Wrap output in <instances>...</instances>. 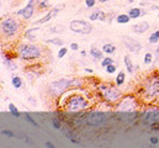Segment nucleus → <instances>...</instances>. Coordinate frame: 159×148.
<instances>
[{
    "label": "nucleus",
    "mask_w": 159,
    "mask_h": 148,
    "mask_svg": "<svg viewBox=\"0 0 159 148\" xmlns=\"http://www.w3.org/2000/svg\"><path fill=\"white\" fill-rule=\"evenodd\" d=\"M106 115L104 112H100V111H91L85 116V124L89 127H101L102 125L106 124Z\"/></svg>",
    "instance_id": "7ed1b4c3"
},
{
    "label": "nucleus",
    "mask_w": 159,
    "mask_h": 148,
    "mask_svg": "<svg viewBox=\"0 0 159 148\" xmlns=\"http://www.w3.org/2000/svg\"><path fill=\"white\" fill-rule=\"evenodd\" d=\"M1 31L5 36H14L19 31V24L11 17L5 19L1 22Z\"/></svg>",
    "instance_id": "423d86ee"
},
{
    "label": "nucleus",
    "mask_w": 159,
    "mask_h": 148,
    "mask_svg": "<svg viewBox=\"0 0 159 148\" xmlns=\"http://www.w3.org/2000/svg\"><path fill=\"white\" fill-rule=\"evenodd\" d=\"M9 111L15 116V117H20V112H19V110H17V108L15 106L14 104H9Z\"/></svg>",
    "instance_id": "5701e85b"
},
{
    "label": "nucleus",
    "mask_w": 159,
    "mask_h": 148,
    "mask_svg": "<svg viewBox=\"0 0 159 148\" xmlns=\"http://www.w3.org/2000/svg\"><path fill=\"white\" fill-rule=\"evenodd\" d=\"M67 52H68V50H67L65 47H62V48L59 50V52H58V58H63L67 54Z\"/></svg>",
    "instance_id": "c85d7f7f"
},
{
    "label": "nucleus",
    "mask_w": 159,
    "mask_h": 148,
    "mask_svg": "<svg viewBox=\"0 0 159 148\" xmlns=\"http://www.w3.org/2000/svg\"><path fill=\"white\" fill-rule=\"evenodd\" d=\"M115 51H116V47L112 43H106V45H104V47H102V52L106 54H112Z\"/></svg>",
    "instance_id": "dca6fc26"
},
{
    "label": "nucleus",
    "mask_w": 159,
    "mask_h": 148,
    "mask_svg": "<svg viewBox=\"0 0 159 148\" xmlns=\"http://www.w3.org/2000/svg\"><path fill=\"white\" fill-rule=\"evenodd\" d=\"M130 20H131V16H130V15H125V14L119 15V16H117V19H116L117 22L121 24V25L128 24V22H130Z\"/></svg>",
    "instance_id": "f3484780"
},
{
    "label": "nucleus",
    "mask_w": 159,
    "mask_h": 148,
    "mask_svg": "<svg viewBox=\"0 0 159 148\" xmlns=\"http://www.w3.org/2000/svg\"><path fill=\"white\" fill-rule=\"evenodd\" d=\"M37 1L40 3L38 5H40V6H41V8H42V6L44 8V6H46V5H47V0H37Z\"/></svg>",
    "instance_id": "72a5a7b5"
},
{
    "label": "nucleus",
    "mask_w": 159,
    "mask_h": 148,
    "mask_svg": "<svg viewBox=\"0 0 159 148\" xmlns=\"http://www.w3.org/2000/svg\"><path fill=\"white\" fill-rule=\"evenodd\" d=\"M47 43H52V45H54V46H59V47H63V41L60 40V38H58V37H56V38H52V40H47L46 41Z\"/></svg>",
    "instance_id": "4be33fe9"
},
{
    "label": "nucleus",
    "mask_w": 159,
    "mask_h": 148,
    "mask_svg": "<svg viewBox=\"0 0 159 148\" xmlns=\"http://www.w3.org/2000/svg\"><path fill=\"white\" fill-rule=\"evenodd\" d=\"M112 63H114V59H112L111 57H106V58H102V59H101V66L104 67V68H106L107 66L112 64Z\"/></svg>",
    "instance_id": "b1692460"
},
{
    "label": "nucleus",
    "mask_w": 159,
    "mask_h": 148,
    "mask_svg": "<svg viewBox=\"0 0 159 148\" xmlns=\"http://www.w3.org/2000/svg\"><path fill=\"white\" fill-rule=\"evenodd\" d=\"M153 61V56L151 53H146L144 54V64H151Z\"/></svg>",
    "instance_id": "cd10ccee"
},
{
    "label": "nucleus",
    "mask_w": 159,
    "mask_h": 148,
    "mask_svg": "<svg viewBox=\"0 0 159 148\" xmlns=\"http://www.w3.org/2000/svg\"><path fill=\"white\" fill-rule=\"evenodd\" d=\"M117 110L121 111V112H133V111L136 110V101H135V99L131 98V96L125 98L120 103L119 106H117Z\"/></svg>",
    "instance_id": "1a4fd4ad"
},
{
    "label": "nucleus",
    "mask_w": 159,
    "mask_h": 148,
    "mask_svg": "<svg viewBox=\"0 0 159 148\" xmlns=\"http://www.w3.org/2000/svg\"><path fill=\"white\" fill-rule=\"evenodd\" d=\"M125 66L128 73H133V63L131 61L130 56H125Z\"/></svg>",
    "instance_id": "6ab92c4d"
},
{
    "label": "nucleus",
    "mask_w": 159,
    "mask_h": 148,
    "mask_svg": "<svg viewBox=\"0 0 159 148\" xmlns=\"http://www.w3.org/2000/svg\"><path fill=\"white\" fill-rule=\"evenodd\" d=\"M100 1H102V3H104V1H109V0H100Z\"/></svg>",
    "instance_id": "a19ab883"
},
{
    "label": "nucleus",
    "mask_w": 159,
    "mask_h": 148,
    "mask_svg": "<svg viewBox=\"0 0 159 148\" xmlns=\"http://www.w3.org/2000/svg\"><path fill=\"white\" fill-rule=\"evenodd\" d=\"M157 95H159V79H152L144 88V96L152 99Z\"/></svg>",
    "instance_id": "6e6552de"
},
{
    "label": "nucleus",
    "mask_w": 159,
    "mask_h": 148,
    "mask_svg": "<svg viewBox=\"0 0 159 148\" xmlns=\"http://www.w3.org/2000/svg\"><path fill=\"white\" fill-rule=\"evenodd\" d=\"M125 80H126V74L124 72H120L116 77V84L119 87H121L122 84H125Z\"/></svg>",
    "instance_id": "aec40b11"
},
{
    "label": "nucleus",
    "mask_w": 159,
    "mask_h": 148,
    "mask_svg": "<svg viewBox=\"0 0 159 148\" xmlns=\"http://www.w3.org/2000/svg\"><path fill=\"white\" fill-rule=\"evenodd\" d=\"M72 85H73V80H70V79H58V80H54L51 83V90L53 91L54 95H60L63 94L67 89L70 88Z\"/></svg>",
    "instance_id": "39448f33"
},
{
    "label": "nucleus",
    "mask_w": 159,
    "mask_h": 148,
    "mask_svg": "<svg viewBox=\"0 0 159 148\" xmlns=\"http://www.w3.org/2000/svg\"><path fill=\"white\" fill-rule=\"evenodd\" d=\"M17 53L22 59H35L41 57V50L35 45L21 43L17 47Z\"/></svg>",
    "instance_id": "f03ea898"
},
{
    "label": "nucleus",
    "mask_w": 159,
    "mask_h": 148,
    "mask_svg": "<svg viewBox=\"0 0 159 148\" xmlns=\"http://www.w3.org/2000/svg\"><path fill=\"white\" fill-rule=\"evenodd\" d=\"M105 69H106V72H107V73H109V74H114V73L116 72V66L114 64V63H112V64H110V66H107V67L105 68Z\"/></svg>",
    "instance_id": "bb28decb"
},
{
    "label": "nucleus",
    "mask_w": 159,
    "mask_h": 148,
    "mask_svg": "<svg viewBox=\"0 0 159 148\" xmlns=\"http://www.w3.org/2000/svg\"><path fill=\"white\" fill-rule=\"evenodd\" d=\"M157 52H158V53H159V47H158V48H157Z\"/></svg>",
    "instance_id": "37998d69"
},
{
    "label": "nucleus",
    "mask_w": 159,
    "mask_h": 148,
    "mask_svg": "<svg viewBox=\"0 0 159 148\" xmlns=\"http://www.w3.org/2000/svg\"><path fill=\"white\" fill-rule=\"evenodd\" d=\"M33 3L35 0H28L27 5L25 8H22L21 10H19L17 11V15L20 16H22L25 20H28L33 16V13H35V8H33Z\"/></svg>",
    "instance_id": "f8f14e48"
},
{
    "label": "nucleus",
    "mask_w": 159,
    "mask_h": 148,
    "mask_svg": "<svg viewBox=\"0 0 159 148\" xmlns=\"http://www.w3.org/2000/svg\"><path fill=\"white\" fill-rule=\"evenodd\" d=\"M86 8H94L95 6V0H85Z\"/></svg>",
    "instance_id": "473e14b6"
},
{
    "label": "nucleus",
    "mask_w": 159,
    "mask_h": 148,
    "mask_svg": "<svg viewBox=\"0 0 159 148\" xmlns=\"http://www.w3.org/2000/svg\"><path fill=\"white\" fill-rule=\"evenodd\" d=\"M78 48H79L78 43H72V45H70V50H72V51H76Z\"/></svg>",
    "instance_id": "c9c22d12"
},
{
    "label": "nucleus",
    "mask_w": 159,
    "mask_h": 148,
    "mask_svg": "<svg viewBox=\"0 0 159 148\" xmlns=\"http://www.w3.org/2000/svg\"><path fill=\"white\" fill-rule=\"evenodd\" d=\"M69 29L75 34H81V35H89L91 32V25L85 20H73L69 24Z\"/></svg>",
    "instance_id": "20e7f679"
},
{
    "label": "nucleus",
    "mask_w": 159,
    "mask_h": 148,
    "mask_svg": "<svg viewBox=\"0 0 159 148\" xmlns=\"http://www.w3.org/2000/svg\"><path fill=\"white\" fill-rule=\"evenodd\" d=\"M1 133H3L4 136H8V137H14V136H15L14 132H12V131H9V130H3Z\"/></svg>",
    "instance_id": "2f4dec72"
},
{
    "label": "nucleus",
    "mask_w": 159,
    "mask_h": 148,
    "mask_svg": "<svg viewBox=\"0 0 159 148\" xmlns=\"http://www.w3.org/2000/svg\"><path fill=\"white\" fill-rule=\"evenodd\" d=\"M122 41H124L125 47L131 52H138V51L142 50V46H141L140 42L131 36H124L122 37Z\"/></svg>",
    "instance_id": "9d476101"
},
{
    "label": "nucleus",
    "mask_w": 159,
    "mask_h": 148,
    "mask_svg": "<svg viewBox=\"0 0 159 148\" xmlns=\"http://www.w3.org/2000/svg\"><path fill=\"white\" fill-rule=\"evenodd\" d=\"M100 89L102 90V96L105 98V100H107L109 103H115L121 98V91L117 90L115 88H105L104 85H101Z\"/></svg>",
    "instance_id": "0eeeda50"
},
{
    "label": "nucleus",
    "mask_w": 159,
    "mask_h": 148,
    "mask_svg": "<svg viewBox=\"0 0 159 148\" xmlns=\"http://www.w3.org/2000/svg\"><path fill=\"white\" fill-rule=\"evenodd\" d=\"M128 1H130V3H133V1H135V0H128Z\"/></svg>",
    "instance_id": "79ce46f5"
},
{
    "label": "nucleus",
    "mask_w": 159,
    "mask_h": 148,
    "mask_svg": "<svg viewBox=\"0 0 159 148\" xmlns=\"http://www.w3.org/2000/svg\"><path fill=\"white\" fill-rule=\"evenodd\" d=\"M46 147H48V148H54V145L51 143V142H46Z\"/></svg>",
    "instance_id": "e433bc0d"
},
{
    "label": "nucleus",
    "mask_w": 159,
    "mask_h": 148,
    "mask_svg": "<svg viewBox=\"0 0 159 148\" xmlns=\"http://www.w3.org/2000/svg\"><path fill=\"white\" fill-rule=\"evenodd\" d=\"M148 41H149L151 43H157V42L159 41V38L156 36V34H152V35L149 36V38H148Z\"/></svg>",
    "instance_id": "c756f323"
},
{
    "label": "nucleus",
    "mask_w": 159,
    "mask_h": 148,
    "mask_svg": "<svg viewBox=\"0 0 159 148\" xmlns=\"http://www.w3.org/2000/svg\"><path fill=\"white\" fill-rule=\"evenodd\" d=\"M88 108V101L80 95L70 96L65 103V110L68 112H79Z\"/></svg>",
    "instance_id": "f257e3e1"
},
{
    "label": "nucleus",
    "mask_w": 159,
    "mask_h": 148,
    "mask_svg": "<svg viewBox=\"0 0 159 148\" xmlns=\"http://www.w3.org/2000/svg\"><path fill=\"white\" fill-rule=\"evenodd\" d=\"M149 142H151L152 145H157V143H158V138H157V137H151Z\"/></svg>",
    "instance_id": "f704fd0d"
},
{
    "label": "nucleus",
    "mask_w": 159,
    "mask_h": 148,
    "mask_svg": "<svg viewBox=\"0 0 159 148\" xmlns=\"http://www.w3.org/2000/svg\"><path fill=\"white\" fill-rule=\"evenodd\" d=\"M154 34H156V36H157V37H158V38H159V30H158V31H156V32H154Z\"/></svg>",
    "instance_id": "58836bf2"
},
{
    "label": "nucleus",
    "mask_w": 159,
    "mask_h": 148,
    "mask_svg": "<svg viewBox=\"0 0 159 148\" xmlns=\"http://www.w3.org/2000/svg\"><path fill=\"white\" fill-rule=\"evenodd\" d=\"M90 54H91V57H94L95 59H102V58H104L102 52L100 50H97L96 47H91V48H90Z\"/></svg>",
    "instance_id": "2eb2a0df"
},
{
    "label": "nucleus",
    "mask_w": 159,
    "mask_h": 148,
    "mask_svg": "<svg viewBox=\"0 0 159 148\" xmlns=\"http://www.w3.org/2000/svg\"><path fill=\"white\" fill-rule=\"evenodd\" d=\"M25 117H26V120H27V121H28V122L31 124V125H33V126H38V124L36 122V121H35V120H33V119H32V117H31V116H30L28 114H26V116H25Z\"/></svg>",
    "instance_id": "7c9ffc66"
},
{
    "label": "nucleus",
    "mask_w": 159,
    "mask_h": 148,
    "mask_svg": "<svg viewBox=\"0 0 159 148\" xmlns=\"http://www.w3.org/2000/svg\"><path fill=\"white\" fill-rule=\"evenodd\" d=\"M11 84H12V87H14L15 89L21 88V85H22L21 78H20V77H12V79H11Z\"/></svg>",
    "instance_id": "412c9836"
},
{
    "label": "nucleus",
    "mask_w": 159,
    "mask_h": 148,
    "mask_svg": "<svg viewBox=\"0 0 159 148\" xmlns=\"http://www.w3.org/2000/svg\"><path fill=\"white\" fill-rule=\"evenodd\" d=\"M128 15L131 16V19H137V17H140L142 15V10L140 8H133V9H131L130 11H128Z\"/></svg>",
    "instance_id": "a211bd4d"
},
{
    "label": "nucleus",
    "mask_w": 159,
    "mask_h": 148,
    "mask_svg": "<svg viewBox=\"0 0 159 148\" xmlns=\"http://www.w3.org/2000/svg\"><path fill=\"white\" fill-rule=\"evenodd\" d=\"M148 29H149V24L146 22V21L140 22V24H136L135 26H133V31H135L136 34H143V32H146Z\"/></svg>",
    "instance_id": "ddd939ff"
},
{
    "label": "nucleus",
    "mask_w": 159,
    "mask_h": 148,
    "mask_svg": "<svg viewBox=\"0 0 159 148\" xmlns=\"http://www.w3.org/2000/svg\"><path fill=\"white\" fill-rule=\"evenodd\" d=\"M85 54H86V52L83 50V51H81V56H85Z\"/></svg>",
    "instance_id": "ea45409f"
},
{
    "label": "nucleus",
    "mask_w": 159,
    "mask_h": 148,
    "mask_svg": "<svg viewBox=\"0 0 159 148\" xmlns=\"http://www.w3.org/2000/svg\"><path fill=\"white\" fill-rule=\"evenodd\" d=\"M58 13H59V9H58V8H54L53 10H51V11H49L47 15H46L44 17L40 19L38 21H36V25H37V24H44V22H47V21H49L51 19H52V17L54 16L56 14H58Z\"/></svg>",
    "instance_id": "4468645a"
},
{
    "label": "nucleus",
    "mask_w": 159,
    "mask_h": 148,
    "mask_svg": "<svg viewBox=\"0 0 159 148\" xmlns=\"http://www.w3.org/2000/svg\"><path fill=\"white\" fill-rule=\"evenodd\" d=\"M85 72L86 73H93V69H89V68H88V69H85Z\"/></svg>",
    "instance_id": "4c0bfd02"
},
{
    "label": "nucleus",
    "mask_w": 159,
    "mask_h": 148,
    "mask_svg": "<svg viewBox=\"0 0 159 148\" xmlns=\"http://www.w3.org/2000/svg\"><path fill=\"white\" fill-rule=\"evenodd\" d=\"M143 120L147 125L159 124V109H149L144 112Z\"/></svg>",
    "instance_id": "9b49d317"
},
{
    "label": "nucleus",
    "mask_w": 159,
    "mask_h": 148,
    "mask_svg": "<svg viewBox=\"0 0 159 148\" xmlns=\"http://www.w3.org/2000/svg\"><path fill=\"white\" fill-rule=\"evenodd\" d=\"M101 13H102V11H100V10H99V11H95V13H93V14L90 15V16H89V19H90L91 21L99 20V19H100V16H101Z\"/></svg>",
    "instance_id": "393cba45"
},
{
    "label": "nucleus",
    "mask_w": 159,
    "mask_h": 148,
    "mask_svg": "<svg viewBox=\"0 0 159 148\" xmlns=\"http://www.w3.org/2000/svg\"><path fill=\"white\" fill-rule=\"evenodd\" d=\"M52 125H53V127H54L56 130H60V128H62V125H60L59 120H57L56 117L52 119Z\"/></svg>",
    "instance_id": "a878e982"
}]
</instances>
